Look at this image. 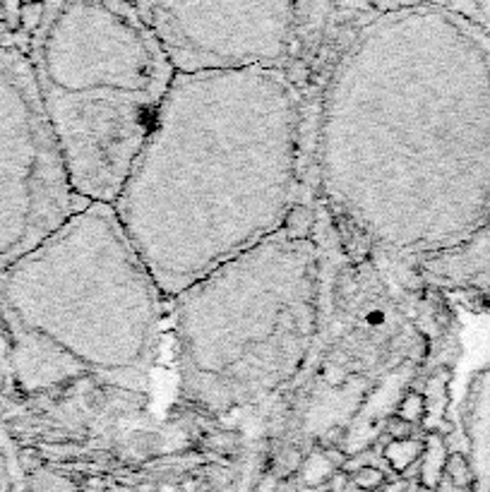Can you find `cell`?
<instances>
[{"mask_svg":"<svg viewBox=\"0 0 490 492\" xmlns=\"http://www.w3.org/2000/svg\"><path fill=\"white\" fill-rule=\"evenodd\" d=\"M308 180L344 245L416 269L490 216V36L452 5H372L310 101Z\"/></svg>","mask_w":490,"mask_h":492,"instance_id":"obj_1","label":"cell"},{"mask_svg":"<svg viewBox=\"0 0 490 492\" xmlns=\"http://www.w3.org/2000/svg\"><path fill=\"white\" fill-rule=\"evenodd\" d=\"M308 159L310 96L286 72L176 75L113 202L164 300L284 231Z\"/></svg>","mask_w":490,"mask_h":492,"instance_id":"obj_2","label":"cell"},{"mask_svg":"<svg viewBox=\"0 0 490 492\" xmlns=\"http://www.w3.org/2000/svg\"><path fill=\"white\" fill-rule=\"evenodd\" d=\"M162 303L113 207L85 204L0 276L3 396L32 399L85 379L149 396Z\"/></svg>","mask_w":490,"mask_h":492,"instance_id":"obj_3","label":"cell"},{"mask_svg":"<svg viewBox=\"0 0 490 492\" xmlns=\"http://www.w3.org/2000/svg\"><path fill=\"white\" fill-rule=\"evenodd\" d=\"M318 228L315 219L289 221L171 300L178 392L192 413L229 421L303 384L324 315Z\"/></svg>","mask_w":490,"mask_h":492,"instance_id":"obj_4","label":"cell"},{"mask_svg":"<svg viewBox=\"0 0 490 492\" xmlns=\"http://www.w3.org/2000/svg\"><path fill=\"white\" fill-rule=\"evenodd\" d=\"M29 60L75 194L118 199L176 72L133 3H43Z\"/></svg>","mask_w":490,"mask_h":492,"instance_id":"obj_5","label":"cell"},{"mask_svg":"<svg viewBox=\"0 0 490 492\" xmlns=\"http://www.w3.org/2000/svg\"><path fill=\"white\" fill-rule=\"evenodd\" d=\"M176 75L279 70L322 77L342 38L372 5L133 3ZM303 89V85H300Z\"/></svg>","mask_w":490,"mask_h":492,"instance_id":"obj_6","label":"cell"},{"mask_svg":"<svg viewBox=\"0 0 490 492\" xmlns=\"http://www.w3.org/2000/svg\"><path fill=\"white\" fill-rule=\"evenodd\" d=\"M82 207L43 111L27 46H0V276Z\"/></svg>","mask_w":490,"mask_h":492,"instance_id":"obj_7","label":"cell"},{"mask_svg":"<svg viewBox=\"0 0 490 492\" xmlns=\"http://www.w3.org/2000/svg\"><path fill=\"white\" fill-rule=\"evenodd\" d=\"M416 279L433 289L488 291L490 293V216L481 231L449 255L435 257L414 269Z\"/></svg>","mask_w":490,"mask_h":492,"instance_id":"obj_8","label":"cell"},{"mask_svg":"<svg viewBox=\"0 0 490 492\" xmlns=\"http://www.w3.org/2000/svg\"><path fill=\"white\" fill-rule=\"evenodd\" d=\"M464 435L474 490L490 492V368L474 374L464 401Z\"/></svg>","mask_w":490,"mask_h":492,"instance_id":"obj_9","label":"cell"},{"mask_svg":"<svg viewBox=\"0 0 490 492\" xmlns=\"http://www.w3.org/2000/svg\"><path fill=\"white\" fill-rule=\"evenodd\" d=\"M41 5L0 3V46H29Z\"/></svg>","mask_w":490,"mask_h":492,"instance_id":"obj_10","label":"cell"},{"mask_svg":"<svg viewBox=\"0 0 490 492\" xmlns=\"http://www.w3.org/2000/svg\"><path fill=\"white\" fill-rule=\"evenodd\" d=\"M445 464H447V451H445L443 440L438 435H430L423 454V466H421V480H423V485L428 490L440 485V478L445 473Z\"/></svg>","mask_w":490,"mask_h":492,"instance_id":"obj_11","label":"cell"},{"mask_svg":"<svg viewBox=\"0 0 490 492\" xmlns=\"http://www.w3.org/2000/svg\"><path fill=\"white\" fill-rule=\"evenodd\" d=\"M423 447L416 440H394L385 447V459L394 466L397 471H406L421 456Z\"/></svg>","mask_w":490,"mask_h":492,"instance_id":"obj_12","label":"cell"},{"mask_svg":"<svg viewBox=\"0 0 490 492\" xmlns=\"http://www.w3.org/2000/svg\"><path fill=\"white\" fill-rule=\"evenodd\" d=\"M445 473L454 480V485L459 488H467V485L474 483V476H471V466H469V459L462 454H452L447 456V464H445Z\"/></svg>","mask_w":490,"mask_h":492,"instance_id":"obj_13","label":"cell"},{"mask_svg":"<svg viewBox=\"0 0 490 492\" xmlns=\"http://www.w3.org/2000/svg\"><path fill=\"white\" fill-rule=\"evenodd\" d=\"M382 480H385V476H382V471H377V469H361L356 473V483H358V488H363V490L380 488Z\"/></svg>","mask_w":490,"mask_h":492,"instance_id":"obj_14","label":"cell"},{"mask_svg":"<svg viewBox=\"0 0 490 492\" xmlns=\"http://www.w3.org/2000/svg\"><path fill=\"white\" fill-rule=\"evenodd\" d=\"M0 394H5V384H3V377H0Z\"/></svg>","mask_w":490,"mask_h":492,"instance_id":"obj_15","label":"cell"}]
</instances>
